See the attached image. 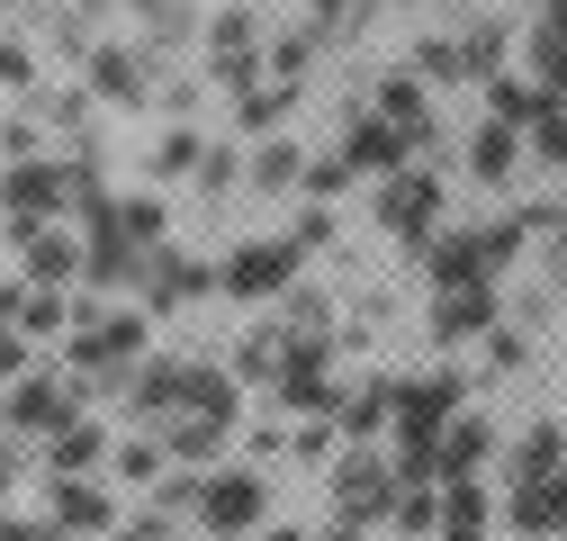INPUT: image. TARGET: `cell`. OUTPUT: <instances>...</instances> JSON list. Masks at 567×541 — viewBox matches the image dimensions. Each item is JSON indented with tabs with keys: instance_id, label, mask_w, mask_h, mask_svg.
<instances>
[{
	"instance_id": "obj_1",
	"label": "cell",
	"mask_w": 567,
	"mask_h": 541,
	"mask_svg": "<svg viewBox=\"0 0 567 541\" xmlns=\"http://www.w3.org/2000/svg\"><path fill=\"white\" fill-rule=\"evenodd\" d=\"M0 208H10V226H45L54 208H73V163H10Z\"/></svg>"
},
{
	"instance_id": "obj_2",
	"label": "cell",
	"mask_w": 567,
	"mask_h": 541,
	"mask_svg": "<svg viewBox=\"0 0 567 541\" xmlns=\"http://www.w3.org/2000/svg\"><path fill=\"white\" fill-rule=\"evenodd\" d=\"M396 469L379 460V451H342V469H333V506L351 514V523H379V514H396Z\"/></svg>"
},
{
	"instance_id": "obj_3",
	"label": "cell",
	"mask_w": 567,
	"mask_h": 541,
	"mask_svg": "<svg viewBox=\"0 0 567 541\" xmlns=\"http://www.w3.org/2000/svg\"><path fill=\"white\" fill-rule=\"evenodd\" d=\"M73 397H82V388H63L54 370H28V379L10 388V425H19L28 442H54L63 425H73Z\"/></svg>"
},
{
	"instance_id": "obj_4",
	"label": "cell",
	"mask_w": 567,
	"mask_h": 541,
	"mask_svg": "<svg viewBox=\"0 0 567 541\" xmlns=\"http://www.w3.org/2000/svg\"><path fill=\"white\" fill-rule=\"evenodd\" d=\"M252 523H261V479H252V469H226V479L198 488V532L235 541V532H252Z\"/></svg>"
},
{
	"instance_id": "obj_5",
	"label": "cell",
	"mask_w": 567,
	"mask_h": 541,
	"mask_svg": "<svg viewBox=\"0 0 567 541\" xmlns=\"http://www.w3.org/2000/svg\"><path fill=\"white\" fill-rule=\"evenodd\" d=\"M289 262H298V244H244L217 270V289L226 298H289Z\"/></svg>"
},
{
	"instance_id": "obj_6",
	"label": "cell",
	"mask_w": 567,
	"mask_h": 541,
	"mask_svg": "<svg viewBox=\"0 0 567 541\" xmlns=\"http://www.w3.org/2000/svg\"><path fill=\"white\" fill-rule=\"evenodd\" d=\"M433 208H442V190L423 181V172H396V181L379 190V217H388V235H396L405 253H423V235H433Z\"/></svg>"
},
{
	"instance_id": "obj_7",
	"label": "cell",
	"mask_w": 567,
	"mask_h": 541,
	"mask_svg": "<svg viewBox=\"0 0 567 541\" xmlns=\"http://www.w3.org/2000/svg\"><path fill=\"white\" fill-rule=\"evenodd\" d=\"M91 91H100L109 109L163 100V91H154V54H135V45H100V54H91Z\"/></svg>"
},
{
	"instance_id": "obj_8",
	"label": "cell",
	"mask_w": 567,
	"mask_h": 541,
	"mask_svg": "<svg viewBox=\"0 0 567 541\" xmlns=\"http://www.w3.org/2000/svg\"><path fill=\"white\" fill-rule=\"evenodd\" d=\"M405 154H414V135L405 126H388V118H370V126H351V145H342V163H351V181H396L405 172Z\"/></svg>"
},
{
	"instance_id": "obj_9",
	"label": "cell",
	"mask_w": 567,
	"mask_h": 541,
	"mask_svg": "<svg viewBox=\"0 0 567 541\" xmlns=\"http://www.w3.org/2000/svg\"><path fill=\"white\" fill-rule=\"evenodd\" d=\"M10 235H19V253H28V280H37V289H54V280H73V270L91 262V253H82L73 235H54V226H10Z\"/></svg>"
},
{
	"instance_id": "obj_10",
	"label": "cell",
	"mask_w": 567,
	"mask_h": 541,
	"mask_svg": "<svg viewBox=\"0 0 567 541\" xmlns=\"http://www.w3.org/2000/svg\"><path fill=\"white\" fill-rule=\"evenodd\" d=\"M198 289H217V270H207V262H189V253H154V270H145V307L163 316V307H181V298H198Z\"/></svg>"
},
{
	"instance_id": "obj_11",
	"label": "cell",
	"mask_w": 567,
	"mask_h": 541,
	"mask_svg": "<svg viewBox=\"0 0 567 541\" xmlns=\"http://www.w3.org/2000/svg\"><path fill=\"white\" fill-rule=\"evenodd\" d=\"M189 388V361H135L126 370V416H172Z\"/></svg>"
},
{
	"instance_id": "obj_12",
	"label": "cell",
	"mask_w": 567,
	"mask_h": 541,
	"mask_svg": "<svg viewBox=\"0 0 567 541\" xmlns=\"http://www.w3.org/2000/svg\"><path fill=\"white\" fill-rule=\"evenodd\" d=\"M433 334H442V344L495 334V289H442V307H433Z\"/></svg>"
},
{
	"instance_id": "obj_13",
	"label": "cell",
	"mask_w": 567,
	"mask_h": 541,
	"mask_svg": "<svg viewBox=\"0 0 567 541\" xmlns=\"http://www.w3.org/2000/svg\"><path fill=\"white\" fill-rule=\"evenodd\" d=\"M45 523L73 532V541H91V532H109V497L82 488V479H54V514H45Z\"/></svg>"
},
{
	"instance_id": "obj_14",
	"label": "cell",
	"mask_w": 567,
	"mask_h": 541,
	"mask_svg": "<svg viewBox=\"0 0 567 541\" xmlns=\"http://www.w3.org/2000/svg\"><path fill=\"white\" fill-rule=\"evenodd\" d=\"M333 416H342V433H351V442H370L379 425H396V379H361V388L333 406Z\"/></svg>"
},
{
	"instance_id": "obj_15",
	"label": "cell",
	"mask_w": 567,
	"mask_h": 541,
	"mask_svg": "<svg viewBox=\"0 0 567 541\" xmlns=\"http://www.w3.org/2000/svg\"><path fill=\"white\" fill-rule=\"evenodd\" d=\"M558 469H567V433H558V425H532V433L514 442V479H523V488H549Z\"/></svg>"
},
{
	"instance_id": "obj_16",
	"label": "cell",
	"mask_w": 567,
	"mask_h": 541,
	"mask_svg": "<svg viewBox=\"0 0 567 541\" xmlns=\"http://www.w3.org/2000/svg\"><path fill=\"white\" fill-rule=\"evenodd\" d=\"M486 451H495V425H486V416H460V425L442 433V479H477Z\"/></svg>"
},
{
	"instance_id": "obj_17",
	"label": "cell",
	"mask_w": 567,
	"mask_h": 541,
	"mask_svg": "<svg viewBox=\"0 0 567 541\" xmlns=\"http://www.w3.org/2000/svg\"><path fill=\"white\" fill-rule=\"evenodd\" d=\"M181 406H189L198 425H235V379H226V370H198V361H189V388H181Z\"/></svg>"
},
{
	"instance_id": "obj_18",
	"label": "cell",
	"mask_w": 567,
	"mask_h": 541,
	"mask_svg": "<svg viewBox=\"0 0 567 541\" xmlns=\"http://www.w3.org/2000/svg\"><path fill=\"white\" fill-rule=\"evenodd\" d=\"M45 460H54V479H82V469L109 460V442H100V425H63V433L45 442Z\"/></svg>"
},
{
	"instance_id": "obj_19",
	"label": "cell",
	"mask_w": 567,
	"mask_h": 541,
	"mask_svg": "<svg viewBox=\"0 0 567 541\" xmlns=\"http://www.w3.org/2000/svg\"><path fill=\"white\" fill-rule=\"evenodd\" d=\"M244 181H252V190H298V181H307V154L289 145V135H270V145L244 163Z\"/></svg>"
},
{
	"instance_id": "obj_20",
	"label": "cell",
	"mask_w": 567,
	"mask_h": 541,
	"mask_svg": "<svg viewBox=\"0 0 567 541\" xmlns=\"http://www.w3.org/2000/svg\"><path fill=\"white\" fill-rule=\"evenodd\" d=\"M514 154H523L514 126H477V135H468V172H477V181H514Z\"/></svg>"
},
{
	"instance_id": "obj_21",
	"label": "cell",
	"mask_w": 567,
	"mask_h": 541,
	"mask_svg": "<svg viewBox=\"0 0 567 541\" xmlns=\"http://www.w3.org/2000/svg\"><path fill=\"white\" fill-rule=\"evenodd\" d=\"M442 532H451V541H477V532H486V488H477V479H451V497H442Z\"/></svg>"
},
{
	"instance_id": "obj_22",
	"label": "cell",
	"mask_w": 567,
	"mask_h": 541,
	"mask_svg": "<svg viewBox=\"0 0 567 541\" xmlns=\"http://www.w3.org/2000/svg\"><path fill=\"white\" fill-rule=\"evenodd\" d=\"M532 63H540V91L567 100V19H549V28L532 37Z\"/></svg>"
},
{
	"instance_id": "obj_23",
	"label": "cell",
	"mask_w": 567,
	"mask_h": 541,
	"mask_svg": "<svg viewBox=\"0 0 567 541\" xmlns=\"http://www.w3.org/2000/svg\"><path fill=\"white\" fill-rule=\"evenodd\" d=\"M217 442H226V425H198V416H181V425L163 433V451H172L181 469H198V460H207V451H217Z\"/></svg>"
},
{
	"instance_id": "obj_24",
	"label": "cell",
	"mask_w": 567,
	"mask_h": 541,
	"mask_svg": "<svg viewBox=\"0 0 567 541\" xmlns=\"http://www.w3.org/2000/svg\"><path fill=\"white\" fill-rule=\"evenodd\" d=\"M289 100H298L289 82H252V91H244V126H252V135L279 126V118H289Z\"/></svg>"
},
{
	"instance_id": "obj_25",
	"label": "cell",
	"mask_w": 567,
	"mask_h": 541,
	"mask_svg": "<svg viewBox=\"0 0 567 541\" xmlns=\"http://www.w3.org/2000/svg\"><path fill=\"white\" fill-rule=\"evenodd\" d=\"M198 154H207L198 135H189V126H172V135H163V154H154V172H163V181H198Z\"/></svg>"
},
{
	"instance_id": "obj_26",
	"label": "cell",
	"mask_w": 567,
	"mask_h": 541,
	"mask_svg": "<svg viewBox=\"0 0 567 541\" xmlns=\"http://www.w3.org/2000/svg\"><path fill=\"white\" fill-rule=\"evenodd\" d=\"M135 10H145V28H154L163 45H181V37L198 28V19H189V0H135Z\"/></svg>"
},
{
	"instance_id": "obj_27",
	"label": "cell",
	"mask_w": 567,
	"mask_h": 541,
	"mask_svg": "<svg viewBox=\"0 0 567 541\" xmlns=\"http://www.w3.org/2000/svg\"><path fill=\"white\" fill-rule=\"evenodd\" d=\"M532 145H540V163H567V100H549L532 118Z\"/></svg>"
},
{
	"instance_id": "obj_28",
	"label": "cell",
	"mask_w": 567,
	"mask_h": 541,
	"mask_svg": "<svg viewBox=\"0 0 567 541\" xmlns=\"http://www.w3.org/2000/svg\"><path fill=\"white\" fill-rule=\"evenodd\" d=\"M154 469H163V442H126V451H117V479H126V488H145Z\"/></svg>"
},
{
	"instance_id": "obj_29",
	"label": "cell",
	"mask_w": 567,
	"mask_h": 541,
	"mask_svg": "<svg viewBox=\"0 0 567 541\" xmlns=\"http://www.w3.org/2000/svg\"><path fill=\"white\" fill-rule=\"evenodd\" d=\"M279 307H289V325H298V334H324V289H289Z\"/></svg>"
},
{
	"instance_id": "obj_30",
	"label": "cell",
	"mask_w": 567,
	"mask_h": 541,
	"mask_svg": "<svg viewBox=\"0 0 567 541\" xmlns=\"http://www.w3.org/2000/svg\"><path fill=\"white\" fill-rule=\"evenodd\" d=\"M19 325H28V334H54V325H63V298H54V289H28Z\"/></svg>"
},
{
	"instance_id": "obj_31",
	"label": "cell",
	"mask_w": 567,
	"mask_h": 541,
	"mask_svg": "<svg viewBox=\"0 0 567 541\" xmlns=\"http://www.w3.org/2000/svg\"><path fill=\"white\" fill-rule=\"evenodd\" d=\"M198 190H207V198L235 190V154H226V145H207V154H198Z\"/></svg>"
},
{
	"instance_id": "obj_32",
	"label": "cell",
	"mask_w": 567,
	"mask_h": 541,
	"mask_svg": "<svg viewBox=\"0 0 567 541\" xmlns=\"http://www.w3.org/2000/svg\"><path fill=\"white\" fill-rule=\"evenodd\" d=\"M37 118L73 135V126H82V100H73V91H37Z\"/></svg>"
},
{
	"instance_id": "obj_33",
	"label": "cell",
	"mask_w": 567,
	"mask_h": 541,
	"mask_svg": "<svg viewBox=\"0 0 567 541\" xmlns=\"http://www.w3.org/2000/svg\"><path fill=\"white\" fill-rule=\"evenodd\" d=\"M514 532H549V488H523L514 497Z\"/></svg>"
},
{
	"instance_id": "obj_34",
	"label": "cell",
	"mask_w": 567,
	"mask_h": 541,
	"mask_svg": "<svg viewBox=\"0 0 567 541\" xmlns=\"http://www.w3.org/2000/svg\"><path fill=\"white\" fill-rule=\"evenodd\" d=\"M495 54H505V28H468V73H486Z\"/></svg>"
},
{
	"instance_id": "obj_35",
	"label": "cell",
	"mask_w": 567,
	"mask_h": 541,
	"mask_svg": "<svg viewBox=\"0 0 567 541\" xmlns=\"http://www.w3.org/2000/svg\"><path fill=\"white\" fill-rule=\"evenodd\" d=\"M0 82L28 91V45H19V37H0Z\"/></svg>"
},
{
	"instance_id": "obj_36",
	"label": "cell",
	"mask_w": 567,
	"mask_h": 541,
	"mask_svg": "<svg viewBox=\"0 0 567 541\" xmlns=\"http://www.w3.org/2000/svg\"><path fill=\"white\" fill-rule=\"evenodd\" d=\"M342 181H351V163H342V154H333V163H307V190H316V198H333Z\"/></svg>"
},
{
	"instance_id": "obj_37",
	"label": "cell",
	"mask_w": 567,
	"mask_h": 541,
	"mask_svg": "<svg viewBox=\"0 0 567 541\" xmlns=\"http://www.w3.org/2000/svg\"><path fill=\"white\" fill-rule=\"evenodd\" d=\"M117 541H181V523H172V514H145V523H126Z\"/></svg>"
},
{
	"instance_id": "obj_38",
	"label": "cell",
	"mask_w": 567,
	"mask_h": 541,
	"mask_svg": "<svg viewBox=\"0 0 567 541\" xmlns=\"http://www.w3.org/2000/svg\"><path fill=\"white\" fill-rule=\"evenodd\" d=\"M324 235H333V226H324V208H307V217H298V235H289V244H298V253H316V244H324Z\"/></svg>"
},
{
	"instance_id": "obj_39",
	"label": "cell",
	"mask_w": 567,
	"mask_h": 541,
	"mask_svg": "<svg viewBox=\"0 0 567 541\" xmlns=\"http://www.w3.org/2000/svg\"><path fill=\"white\" fill-rule=\"evenodd\" d=\"M0 541H54V523H19V514H0Z\"/></svg>"
},
{
	"instance_id": "obj_40",
	"label": "cell",
	"mask_w": 567,
	"mask_h": 541,
	"mask_svg": "<svg viewBox=\"0 0 567 541\" xmlns=\"http://www.w3.org/2000/svg\"><path fill=\"white\" fill-rule=\"evenodd\" d=\"M549 532H567V469L549 479Z\"/></svg>"
},
{
	"instance_id": "obj_41",
	"label": "cell",
	"mask_w": 567,
	"mask_h": 541,
	"mask_svg": "<svg viewBox=\"0 0 567 541\" xmlns=\"http://www.w3.org/2000/svg\"><path fill=\"white\" fill-rule=\"evenodd\" d=\"M361 532H370V523H351V514H333V532H324V541H361Z\"/></svg>"
},
{
	"instance_id": "obj_42",
	"label": "cell",
	"mask_w": 567,
	"mask_h": 541,
	"mask_svg": "<svg viewBox=\"0 0 567 541\" xmlns=\"http://www.w3.org/2000/svg\"><path fill=\"white\" fill-rule=\"evenodd\" d=\"M270 541H298V532H270Z\"/></svg>"
},
{
	"instance_id": "obj_43",
	"label": "cell",
	"mask_w": 567,
	"mask_h": 541,
	"mask_svg": "<svg viewBox=\"0 0 567 541\" xmlns=\"http://www.w3.org/2000/svg\"><path fill=\"white\" fill-rule=\"evenodd\" d=\"M54 541H73V532H54Z\"/></svg>"
},
{
	"instance_id": "obj_44",
	"label": "cell",
	"mask_w": 567,
	"mask_h": 541,
	"mask_svg": "<svg viewBox=\"0 0 567 541\" xmlns=\"http://www.w3.org/2000/svg\"><path fill=\"white\" fill-rule=\"evenodd\" d=\"M0 416H10V406H0Z\"/></svg>"
}]
</instances>
